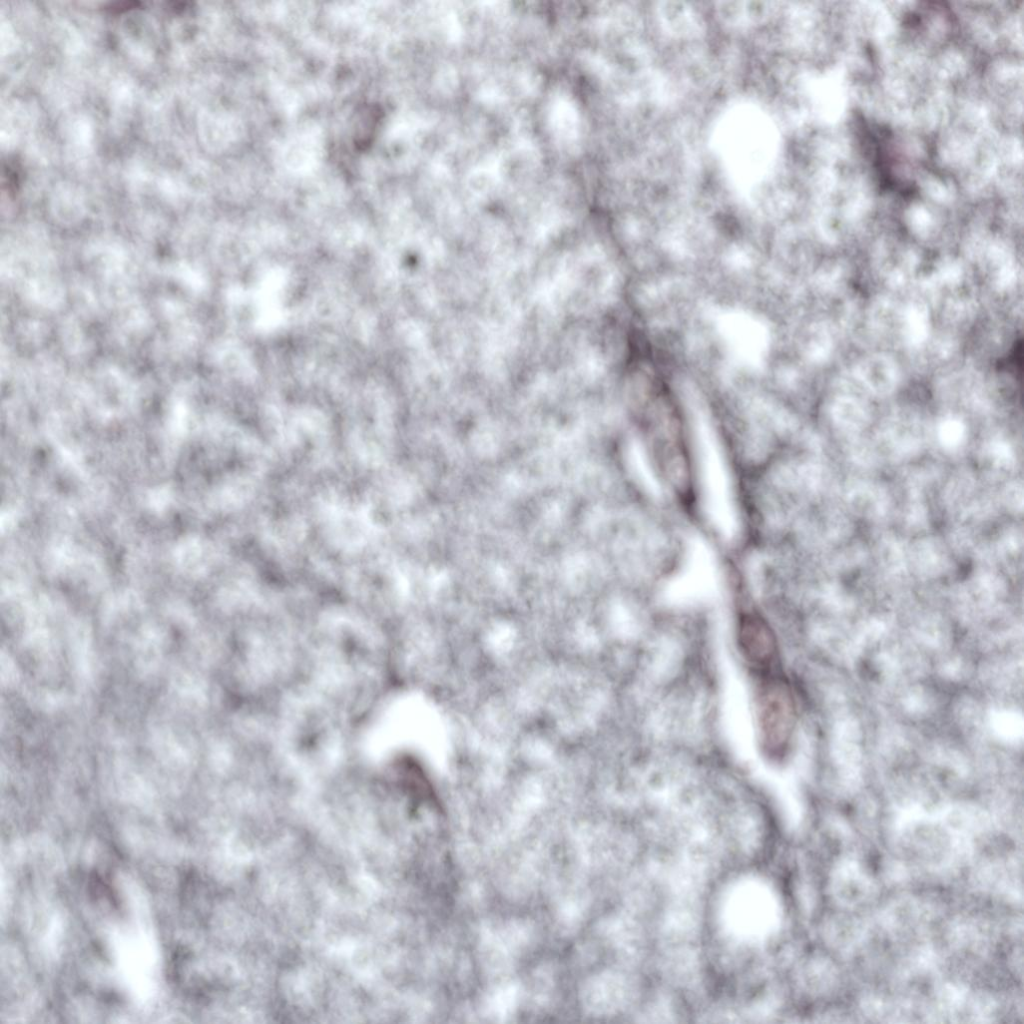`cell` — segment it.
<instances>
[{
	"label": "cell",
	"instance_id": "6da1fadb",
	"mask_svg": "<svg viewBox=\"0 0 1024 1024\" xmlns=\"http://www.w3.org/2000/svg\"><path fill=\"white\" fill-rule=\"evenodd\" d=\"M759 741L765 755L779 758L785 752L794 724V706L787 685L776 677H764L756 698Z\"/></svg>",
	"mask_w": 1024,
	"mask_h": 1024
},
{
	"label": "cell",
	"instance_id": "7a4b0ae2",
	"mask_svg": "<svg viewBox=\"0 0 1024 1024\" xmlns=\"http://www.w3.org/2000/svg\"><path fill=\"white\" fill-rule=\"evenodd\" d=\"M738 644L744 659L756 670L766 673L776 658V639L767 622L755 613L741 616Z\"/></svg>",
	"mask_w": 1024,
	"mask_h": 1024
}]
</instances>
